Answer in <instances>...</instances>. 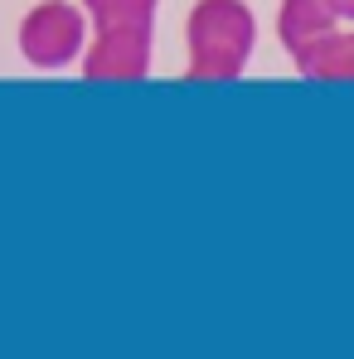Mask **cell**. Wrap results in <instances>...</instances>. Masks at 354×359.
Returning <instances> with one entry per match:
<instances>
[{
	"instance_id": "cell-1",
	"label": "cell",
	"mask_w": 354,
	"mask_h": 359,
	"mask_svg": "<svg viewBox=\"0 0 354 359\" xmlns=\"http://www.w3.org/2000/svg\"><path fill=\"white\" fill-rule=\"evenodd\" d=\"M257 54V15L247 0H194L184 15V78L233 83Z\"/></svg>"
},
{
	"instance_id": "cell-2",
	"label": "cell",
	"mask_w": 354,
	"mask_h": 359,
	"mask_svg": "<svg viewBox=\"0 0 354 359\" xmlns=\"http://www.w3.org/2000/svg\"><path fill=\"white\" fill-rule=\"evenodd\" d=\"M88 34H93V25H88L83 0H39L20 15L15 49L34 73H68L83 59Z\"/></svg>"
},
{
	"instance_id": "cell-3",
	"label": "cell",
	"mask_w": 354,
	"mask_h": 359,
	"mask_svg": "<svg viewBox=\"0 0 354 359\" xmlns=\"http://www.w3.org/2000/svg\"><path fill=\"white\" fill-rule=\"evenodd\" d=\"M156 29H93L78 73L88 83H141L151 78Z\"/></svg>"
},
{
	"instance_id": "cell-4",
	"label": "cell",
	"mask_w": 354,
	"mask_h": 359,
	"mask_svg": "<svg viewBox=\"0 0 354 359\" xmlns=\"http://www.w3.org/2000/svg\"><path fill=\"white\" fill-rule=\"evenodd\" d=\"M340 25L345 20H340L335 0H282L277 5V44L287 59H301L315 39H325Z\"/></svg>"
},
{
	"instance_id": "cell-5",
	"label": "cell",
	"mask_w": 354,
	"mask_h": 359,
	"mask_svg": "<svg viewBox=\"0 0 354 359\" xmlns=\"http://www.w3.org/2000/svg\"><path fill=\"white\" fill-rule=\"evenodd\" d=\"M292 68L306 83H354V29H330L301 59H292Z\"/></svg>"
},
{
	"instance_id": "cell-6",
	"label": "cell",
	"mask_w": 354,
	"mask_h": 359,
	"mask_svg": "<svg viewBox=\"0 0 354 359\" xmlns=\"http://www.w3.org/2000/svg\"><path fill=\"white\" fill-rule=\"evenodd\" d=\"M335 10H340V20H345V25H354V0H335Z\"/></svg>"
}]
</instances>
